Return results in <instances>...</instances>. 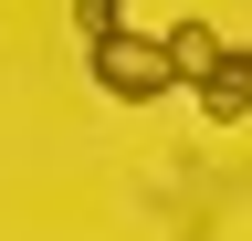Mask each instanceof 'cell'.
<instances>
[{
    "mask_svg": "<svg viewBox=\"0 0 252 241\" xmlns=\"http://www.w3.org/2000/svg\"><path fill=\"white\" fill-rule=\"evenodd\" d=\"M84 74H94V95H116V105H168V95H179V63H168L158 32H105V42H84Z\"/></svg>",
    "mask_w": 252,
    "mask_h": 241,
    "instance_id": "6da1fadb",
    "label": "cell"
},
{
    "mask_svg": "<svg viewBox=\"0 0 252 241\" xmlns=\"http://www.w3.org/2000/svg\"><path fill=\"white\" fill-rule=\"evenodd\" d=\"M74 32H84V42H105V32H126V0H74Z\"/></svg>",
    "mask_w": 252,
    "mask_h": 241,
    "instance_id": "277c9868",
    "label": "cell"
},
{
    "mask_svg": "<svg viewBox=\"0 0 252 241\" xmlns=\"http://www.w3.org/2000/svg\"><path fill=\"white\" fill-rule=\"evenodd\" d=\"M189 105L210 115V126H242L252 115V42H220L200 74H189Z\"/></svg>",
    "mask_w": 252,
    "mask_h": 241,
    "instance_id": "7a4b0ae2",
    "label": "cell"
},
{
    "mask_svg": "<svg viewBox=\"0 0 252 241\" xmlns=\"http://www.w3.org/2000/svg\"><path fill=\"white\" fill-rule=\"evenodd\" d=\"M158 42H168V63H179V95H189V74H200L210 53H220V32H210V21H168Z\"/></svg>",
    "mask_w": 252,
    "mask_h": 241,
    "instance_id": "3957f363",
    "label": "cell"
}]
</instances>
